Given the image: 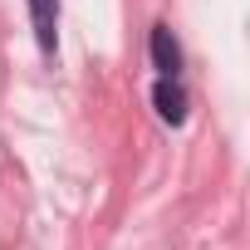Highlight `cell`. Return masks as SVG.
<instances>
[{"mask_svg":"<svg viewBox=\"0 0 250 250\" xmlns=\"http://www.w3.org/2000/svg\"><path fill=\"white\" fill-rule=\"evenodd\" d=\"M30 15H35V40H40V49L54 54V40H59V30H54L59 0H30Z\"/></svg>","mask_w":250,"mask_h":250,"instance_id":"cell-3","label":"cell"},{"mask_svg":"<svg viewBox=\"0 0 250 250\" xmlns=\"http://www.w3.org/2000/svg\"><path fill=\"white\" fill-rule=\"evenodd\" d=\"M152 103H157V113H162L167 123H187V93H182L177 79H162V83L152 88Z\"/></svg>","mask_w":250,"mask_h":250,"instance_id":"cell-2","label":"cell"},{"mask_svg":"<svg viewBox=\"0 0 250 250\" xmlns=\"http://www.w3.org/2000/svg\"><path fill=\"white\" fill-rule=\"evenodd\" d=\"M152 64L162 69V79H177V69H182V49H177V40H172L167 25L152 30Z\"/></svg>","mask_w":250,"mask_h":250,"instance_id":"cell-1","label":"cell"}]
</instances>
